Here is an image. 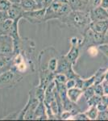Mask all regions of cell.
I'll return each instance as SVG.
<instances>
[{"instance_id": "cell-1", "label": "cell", "mask_w": 108, "mask_h": 121, "mask_svg": "<svg viewBox=\"0 0 108 121\" xmlns=\"http://www.w3.org/2000/svg\"><path fill=\"white\" fill-rule=\"evenodd\" d=\"M60 20L68 27L76 29L83 35L90 28L92 23L90 12L86 11H71Z\"/></svg>"}, {"instance_id": "cell-2", "label": "cell", "mask_w": 108, "mask_h": 121, "mask_svg": "<svg viewBox=\"0 0 108 121\" xmlns=\"http://www.w3.org/2000/svg\"><path fill=\"white\" fill-rule=\"evenodd\" d=\"M23 75L13 69L7 70L0 74V90L14 87L22 81Z\"/></svg>"}, {"instance_id": "cell-3", "label": "cell", "mask_w": 108, "mask_h": 121, "mask_svg": "<svg viewBox=\"0 0 108 121\" xmlns=\"http://www.w3.org/2000/svg\"><path fill=\"white\" fill-rule=\"evenodd\" d=\"M45 13L46 8L24 11L23 14V19H26L31 23H41L45 22Z\"/></svg>"}, {"instance_id": "cell-4", "label": "cell", "mask_w": 108, "mask_h": 121, "mask_svg": "<svg viewBox=\"0 0 108 121\" xmlns=\"http://www.w3.org/2000/svg\"><path fill=\"white\" fill-rule=\"evenodd\" d=\"M0 53L7 56L14 54V39L10 35H0Z\"/></svg>"}, {"instance_id": "cell-5", "label": "cell", "mask_w": 108, "mask_h": 121, "mask_svg": "<svg viewBox=\"0 0 108 121\" xmlns=\"http://www.w3.org/2000/svg\"><path fill=\"white\" fill-rule=\"evenodd\" d=\"M70 44L71 48L65 56L73 65H74L80 55V46L82 44V40H79L78 37L73 36L70 39Z\"/></svg>"}, {"instance_id": "cell-6", "label": "cell", "mask_w": 108, "mask_h": 121, "mask_svg": "<svg viewBox=\"0 0 108 121\" xmlns=\"http://www.w3.org/2000/svg\"><path fill=\"white\" fill-rule=\"evenodd\" d=\"M24 12L20 3H12L11 7L7 10V16L13 20H20L23 19V14Z\"/></svg>"}, {"instance_id": "cell-7", "label": "cell", "mask_w": 108, "mask_h": 121, "mask_svg": "<svg viewBox=\"0 0 108 121\" xmlns=\"http://www.w3.org/2000/svg\"><path fill=\"white\" fill-rule=\"evenodd\" d=\"M89 12H90V19H91L92 22L108 19V11L103 8V7H100V6L90 10Z\"/></svg>"}, {"instance_id": "cell-8", "label": "cell", "mask_w": 108, "mask_h": 121, "mask_svg": "<svg viewBox=\"0 0 108 121\" xmlns=\"http://www.w3.org/2000/svg\"><path fill=\"white\" fill-rule=\"evenodd\" d=\"M90 28L96 32L107 35L108 32V19L92 22L90 23Z\"/></svg>"}, {"instance_id": "cell-9", "label": "cell", "mask_w": 108, "mask_h": 121, "mask_svg": "<svg viewBox=\"0 0 108 121\" xmlns=\"http://www.w3.org/2000/svg\"><path fill=\"white\" fill-rule=\"evenodd\" d=\"M34 120H48L46 114V107L44 102H40L37 105L34 114Z\"/></svg>"}, {"instance_id": "cell-10", "label": "cell", "mask_w": 108, "mask_h": 121, "mask_svg": "<svg viewBox=\"0 0 108 121\" xmlns=\"http://www.w3.org/2000/svg\"><path fill=\"white\" fill-rule=\"evenodd\" d=\"M82 95H83V91L82 89L78 88V87H73V88L68 89L67 91L69 99L74 103H77Z\"/></svg>"}, {"instance_id": "cell-11", "label": "cell", "mask_w": 108, "mask_h": 121, "mask_svg": "<svg viewBox=\"0 0 108 121\" xmlns=\"http://www.w3.org/2000/svg\"><path fill=\"white\" fill-rule=\"evenodd\" d=\"M20 5L24 11H33V10L40 9L36 0H21Z\"/></svg>"}, {"instance_id": "cell-12", "label": "cell", "mask_w": 108, "mask_h": 121, "mask_svg": "<svg viewBox=\"0 0 108 121\" xmlns=\"http://www.w3.org/2000/svg\"><path fill=\"white\" fill-rule=\"evenodd\" d=\"M69 4L71 7L72 11H88L87 5L83 3L81 0H69Z\"/></svg>"}, {"instance_id": "cell-13", "label": "cell", "mask_w": 108, "mask_h": 121, "mask_svg": "<svg viewBox=\"0 0 108 121\" xmlns=\"http://www.w3.org/2000/svg\"><path fill=\"white\" fill-rule=\"evenodd\" d=\"M99 110H98L97 107L96 106H91L90 107V108L88 109L85 113L86 114V116H88L89 120H97L98 116H99Z\"/></svg>"}, {"instance_id": "cell-14", "label": "cell", "mask_w": 108, "mask_h": 121, "mask_svg": "<svg viewBox=\"0 0 108 121\" xmlns=\"http://www.w3.org/2000/svg\"><path fill=\"white\" fill-rule=\"evenodd\" d=\"M54 80L56 82L65 84V82L68 80V78H67V76L63 73H56L54 75Z\"/></svg>"}, {"instance_id": "cell-15", "label": "cell", "mask_w": 108, "mask_h": 121, "mask_svg": "<svg viewBox=\"0 0 108 121\" xmlns=\"http://www.w3.org/2000/svg\"><path fill=\"white\" fill-rule=\"evenodd\" d=\"M95 95V89H94V86L88 87V88H86L83 91V96H84V98L86 99V101H87L88 99H90L91 97H93Z\"/></svg>"}, {"instance_id": "cell-16", "label": "cell", "mask_w": 108, "mask_h": 121, "mask_svg": "<svg viewBox=\"0 0 108 121\" xmlns=\"http://www.w3.org/2000/svg\"><path fill=\"white\" fill-rule=\"evenodd\" d=\"M100 102H101V96H99L97 95H95L93 97H91L90 99L87 100V103L89 107L97 106Z\"/></svg>"}, {"instance_id": "cell-17", "label": "cell", "mask_w": 108, "mask_h": 121, "mask_svg": "<svg viewBox=\"0 0 108 121\" xmlns=\"http://www.w3.org/2000/svg\"><path fill=\"white\" fill-rule=\"evenodd\" d=\"M11 4L12 3L9 0H0V11H7Z\"/></svg>"}, {"instance_id": "cell-18", "label": "cell", "mask_w": 108, "mask_h": 121, "mask_svg": "<svg viewBox=\"0 0 108 121\" xmlns=\"http://www.w3.org/2000/svg\"><path fill=\"white\" fill-rule=\"evenodd\" d=\"M95 74H94L93 76H91L90 78L87 79H84V85H83V91L86 88L95 85Z\"/></svg>"}, {"instance_id": "cell-19", "label": "cell", "mask_w": 108, "mask_h": 121, "mask_svg": "<svg viewBox=\"0 0 108 121\" xmlns=\"http://www.w3.org/2000/svg\"><path fill=\"white\" fill-rule=\"evenodd\" d=\"M94 89H95V95H99V96H103L104 95V90H103V86L102 83L94 85Z\"/></svg>"}, {"instance_id": "cell-20", "label": "cell", "mask_w": 108, "mask_h": 121, "mask_svg": "<svg viewBox=\"0 0 108 121\" xmlns=\"http://www.w3.org/2000/svg\"><path fill=\"white\" fill-rule=\"evenodd\" d=\"M101 2L102 0H89L88 2V5H87V8H90L89 11L90 10L98 7L101 5Z\"/></svg>"}, {"instance_id": "cell-21", "label": "cell", "mask_w": 108, "mask_h": 121, "mask_svg": "<svg viewBox=\"0 0 108 121\" xmlns=\"http://www.w3.org/2000/svg\"><path fill=\"white\" fill-rule=\"evenodd\" d=\"M99 48L98 46H95V45H90L88 46V49H87V52L89 53L90 56H96L99 53Z\"/></svg>"}, {"instance_id": "cell-22", "label": "cell", "mask_w": 108, "mask_h": 121, "mask_svg": "<svg viewBox=\"0 0 108 121\" xmlns=\"http://www.w3.org/2000/svg\"><path fill=\"white\" fill-rule=\"evenodd\" d=\"M99 50L100 52H102L108 58V44L104 43V44H101L99 45H98Z\"/></svg>"}, {"instance_id": "cell-23", "label": "cell", "mask_w": 108, "mask_h": 121, "mask_svg": "<svg viewBox=\"0 0 108 121\" xmlns=\"http://www.w3.org/2000/svg\"><path fill=\"white\" fill-rule=\"evenodd\" d=\"M65 86L67 89L73 88V87L76 86V80L75 78H69L67 80V82H65Z\"/></svg>"}, {"instance_id": "cell-24", "label": "cell", "mask_w": 108, "mask_h": 121, "mask_svg": "<svg viewBox=\"0 0 108 121\" xmlns=\"http://www.w3.org/2000/svg\"><path fill=\"white\" fill-rule=\"evenodd\" d=\"M96 107H97L99 112H104V111L108 110V107L107 106V105L104 104V103H103L102 102H100Z\"/></svg>"}, {"instance_id": "cell-25", "label": "cell", "mask_w": 108, "mask_h": 121, "mask_svg": "<svg viewBox=\"0 0 108 121\" xmlns=\"http://www.w3.org/2000/svg\"><path fill=\"white\" fill-rule=\"evenodd\" d=\"M103 86V90H104V94L105 95H108V82L104 80V81L102 82Z\"/></svg>"}, {"instance_id": "cell-26", "label": "cell", "mask_w": 108, "mask_h": 121, "mask_svg": "<svg viewBox=\"0 0 108 121\" xmlns=\"http://www.w3.org/2000/svg\"><path fill=\"white\" fill-rule=\"evenodd\" d=\"M101 102L108 107V95L104 94L103 96H101Z\"/></svg>"}, {"instance_id": "cell-27", "label": "cell", "mask_w": 108, "mask_h": 121, "mask_svg": "<svg viewBox=\"0 0 108 121\" xmlns=\"http://www.w3.org/2000/svg\"><path fill=\"white\" fill-rule=\"evenodd\" d=\"M100 7H102L103 8L108 11V0H102Z\"/></svg>"}, {"instance_id": "cell-28", "label": "cell", "mask_w": 108, "mask_h": 121, "mask_svg": "<svg viewBox=\"0 0 108 121\" xmlns=\"http://www.w3.org/2000/svg\"><path fill=\"white\" fill-rule=\"evenodd\" d=\"M105 80L108 82V69L106 71V73H105Z\"/></svg>"}, {"instance_id": "cell-29", "label": "cell", "mask_w": 108, "mask_h": 121, "mask_svg": "<svg viewBox=\"0 0 108 121\" xmlns=\"http://www.w3.org/2000/svg\"><path fill=\"white\" fill-rule=\"evenodd\" d=\"M83 3H85L86 5H88V2H89V0H81Z\"/></svg>"}]
</instances>
